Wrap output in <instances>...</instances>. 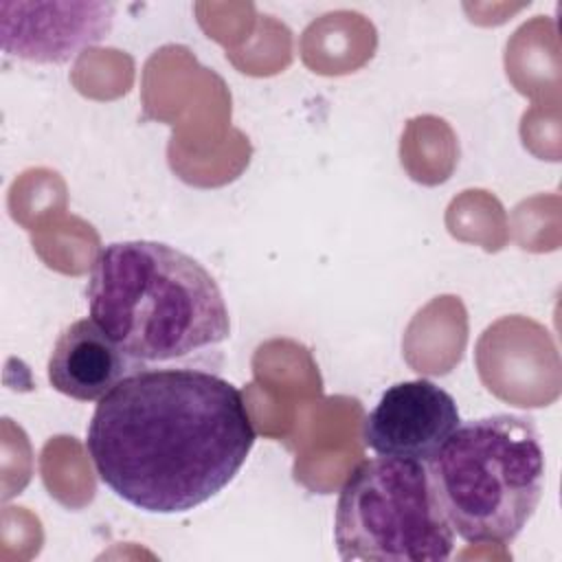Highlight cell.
<instances>
[{"instance_id":"8992f818","label":"cell","mask_w":562,"mask_h":562,"mask_svg":"<svg viewBox=\"0 0 562 562\" xmlns=\"http://www.w3.org/2000/svg\"><path fill=\"white\" fill-rule=\"evenodd\" d=\"M461 417L454 397L430 380H406L389 386L364 417V446L382 457L428 463Z\"/></svg>"},{"instance_id":"7a4b0ae2","label":"cell","mask_w":562,"mask_h":562,"mask_svg":"<svg viewBox=\"0 0 562 562\" xmlns=\"http://www.w3.org/2000/svg\"><path fill=\"white\" fill-rule=\"evenodd\" d=\"M86 301L90 318L143 364L187 358L231 334L228 307L213 274L162 241L103 246L90 268Z\"/></svg>"},{"instance_id":"52a82bcc","label":"cell","mask_w":562,"mask_h":562,"mask_svg":"<svg viewBox=\"0 0 562 562\" xmlns=\"http://www.w3.org/2000/svg\"><path fill=\"white\" fill-rule=\"evenodd\" d=\"M145 369L123 351L92 318L70 323L48 356V382L79 402L105 397L119 382Z\"/></svg>"},{"instance_id":"277c9868","label":"cell","mask_w":562,"mask_h":562,"mask_svg":"<svg viewBox=\"0 0 562 562\" xmlns=\"http://www.w3.org/2000/svg\"><path fill=\"white\" fill-rule=\"evenodd\" d=\"M334 542L342 560L443 562L454 531L435 494L428 463L367 459L340 487Z\"/></svg>"},{"instance_id":"5b68a950","label":"cell","mask_w":562,"mask_h":562,"mask_svg":"<svg viewBox=\"0 0 562 562\" xmlns=\"http://www.w3.org/2000/svg\"><path fill=\"white\" fill-rule=\"evenodd\" d=\"M112 2H0V42L9 57L66 64L112 31Z\"/></svg>"},{"instance_id":"6da1fadb","label":"cell","mask_w":562,"mask_h":562,"mask_svg":"<svg viewBox=\"0 0 562 562\" xmlns=\"http://www.w3.org/2000/svg\"><path fill=\"white\" fill-rule=\"evenodd\" d=\"M255 439L235 384L173 367L140 369L101 397L86 450L101 483L132 507L182 514L235 479Z\"/></svg>"},{"instance_id":"3957f363","label":"cell","mask_w":562,"mask_h":562,"mask_svg":"<svg viewBox=\"0 0 562 562\" xmlns=\"http://www.w3.org/2000/svg\"><path fill=\"white\" fill-rule=\"evenodd\" d=\"M428 470L461 540L509 544L542 498L544 450L529 417L496 413L459 424Z\"/></svg>"}]
</instances>
